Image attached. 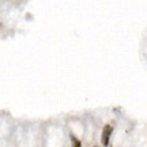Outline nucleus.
<instances>
[{
  "mask_svg": "<svg viewBox=\"0 0 147 147\" xmlns=\"http://www.w3.org/2000/svg\"><path fill=\"white\" fill-rule=\"evenodd\" d=\"M71 140H72V146H74V147H82L80 140L78 139L76 136H74L72 134H71Z\"/></svg>",
  "mask_w": 147,
  "mask_h": 147,
  "instance_id": "2",
  "label": "nucleus"
},
{
  "mask_svg": "<svg viewBox=\"0 0 147 147\" xmlns=\"http://www.w3.org/2000/svg\"><path fill=\"white\" fill-rule=\"evenodd\" d=\"M0 27H1V24H0Z\"/></svg>",
  "mask_w": 147,
  "mask_h": 147,
  "instance_id": "3",
  "label": "nucleus"
},
{
  "mask_svg": "<svg viewBox=\"0 0 147 147\" xmlns=\"http://www.w3.org/2000/svg\"><path fill=\"white\" fill-rule=\"evenodd\" d=\"M111 134H112V126L111 124H106L103 127V131H102V144L103 146H109V142H110V138H111Z\"/></svg>",
  "mask_w": 147,
  "mask_h": 147,
  "instance_id": "1",
  "label": "nucleus"
}]
</instances>
